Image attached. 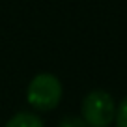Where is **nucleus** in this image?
I'll return each mask as SVG.
<instances>
[{
	"mask_svg": "<svg viewBox=\"0 0 127 127\" xmlns=\"http://www.w3.org/2000/svg\"><path fill=\"white\" fill-rule=\"evenodd\" d=\"M62 99V82L52 73H39L26 88V101L39 112L54 110Z\"/></svg>",
	"mask_w": 127,
	"mask_h": 127,
	"instance_id": "f257e3e1",
	"label": "nucleus"
},
{
	"mask_svg": "<svg viewBox=\"0 0 127 127\" xmlns=\"http://www.w3.org/2000/svg\"><path fill=\"white\" fill-rule=\"evenodd\" d=\"M116 103L105 90H92L82 101V120L88 127H108L114 122Z\"/></svg>",
	"mask_w": 127,
	"mask_h": 127,
	"instance_id": "f03ea898",
	"label": "nucleus"
},
{
	"mask_svg": "<svg viewBox=\"0 0 127 127\" xmlns=\"http://www.w3.org/2000/svg\"><path fill=\"white\" fill-rule=\"evenodd\" d=\"M6 127H45L41 118L34 112H19L8 120Z\"/></svg>",
	"mask_w": 127,
	"mask_h": 127,
	"instance_id": "7ed1b4c3",
	"label": "nucleus"
},
{
	"mask_svg": "<svg viewBox=\"0 0 127 127\" xmlns=\"http://www.w3.org/2000/svg\"><path fill=\"white\" fill-rule=\"evenodd\" d=\"M116 125L118 127H127V97H123V101L116 107Z\"/></svg>",
	"mask_w": 127,
	"mask_h": 127,
	"instance_id": "20e7f679",
	"label": "nucleus"
},
{
	"mask_svg": "<svg viewBox=\"0 0 127 127\" xmlns=\"http://www.w3.org/2000/svg\"><path fill=\"white\" fill-rule=\"evenodd\" d=\"M58 127H88L86 122L82 118H77V116H65V118L60 122Z\"/></svg>",
	"mask_w": 127,
	"mask_h": 127,
	"instance_id": "39448f33",
	"label": "nucleus"
}]
</instances>
